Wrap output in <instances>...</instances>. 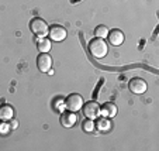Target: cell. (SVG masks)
Instances as JSON below:
<instances>
[{
    "mask_svg": "<svg viewBox=\"0 0 159 151\" xmlns=\"http://www.w3.org/2000/svg\"><path fill=\"white\" fill-rule=\"evenodd\" d=\"M87 48H89V52L92 54V57H94L96 59L104 58L108 52V45L106 44L104 38H99V37H96V38H93L92 41H89Z\"/></svg>",
    "mask_w": 159,
    "mask_h": 151,
    "instance_id": "6da1fadb",
    "label": "cell"
},
{
    "mask_svg": "<svg viewBox=\"0 0 159 151\" xmlns=\"http://www.w3.org/2000/svg\"><path fill=\"white\" fill-rule=\"evenodd\" d=\"M48 24L45 23L42 18L39 17H35L31 20L30 23V30L33 31V34H35L38 38H41V37H47L48 35Z\"/></svg>",
    "mask_w": 159,
    "mask_h": 151,
    "instance_id": "7a4b0ae2",
    "label": "cell"
},
{
    "mask_svg": "<svg viewBox=\"0 0 159 151\" xmlns=\"http://www.w3.org/2000/svg\"><path fill=\"white\" fill-rule=\"evenodd\" d=\"M83 97L79 93H70L69 96L65 99V107L70 112H79L83 107Z\"/></svg>",
    "mask_w": 159,
    "mask_h": 151,
    "instance_id": "3957f363",
    "label": "cell"
},
{
    "mask_svg": "<svg viewBox=\"0 0 159 151\" xmlns=\"http://www.w3.org/2000/svg\"><path fill=\"white\" fill-rule=\"evenodd\" d=\"M66 35H68L66 28L62 27V26H59V24H54L48 28V37H49V40H52V41H57V42L63 41V40L66 38Z\"/></svg>",
    "mask_w": 159,
    "mask_h": 151,
    "instance_id": "277c9868",
    "label": "cell"
},
{
    "mask_svg": "<svg viewBox=\"0 0 159 151\" xmlns=\"http://www.w3.org/2000/svg\"><path fill=\"white\" fill-rule=\"evenodd\" d=\"M82 110H83V115L86 116L87 119H92V120H94V119H97L100 116V106L97 102L83 103Z\"/></svg>",
    "mask_w": 159,
    "mask_h": 151,
    "instance_id": "5b68a950",
    "label": "cell"
},
{
    "mask_svg": "<svg viewBox=\"0 0 159 151\" xmlns=\"http://www.w3.org/2000/svg\"><path fill=\"white\" fill-rule=\"evenodd\" d=\"M128 89L135 95H141L148 89V85L142 78H132L128 82Z\"/></svg>",
    "mask_w": 159,
    "mask_h": 151,
    "instance_id": "8992f818",
    "label": "cell"
},
{
    "mask_svg": "<svg viewBox=\"0 0 159 151\" xmlns=\"http://www.w3.org/2000/svg\"><path fill=\"white\" fill-rule=\"evenodd\" d=\"M37 67L41 72L47 73L52 68V58L51 55H48V52H41L37 57Z\"/></svg>",
    "mask_w": 159,
    "mask_h": 151,
    "instance_id": "52a82bcc",
    "label": "cell"
},
{
    "mask_svg": "<svg viewBox=\"0 0 159 151\" xmlns=\"http://www.w3.org/2000/svg\"><path fill=\"white\" fill-rule=\"evenodd\" d=\"M107 38H108V41H110L111 45L118 47L124 42V33L121 30H118V28H114V30L108 31Z\"/></svg>",
    "mask_w": 159,
    "mask_h": 151,
    "instance_id": "ba28073f",
    "label": "cell"
},
{
    "mask_svg": "<svg viewBox=\"0 0 159 151\" xmlns=\"http://www.w3.org/2000/svg\"><path fill=\"white\" fill-rule=\"evenodd\" d=\"M76 120H78V117H76L75 112L68 110V112H62V115H61V124L63 127H73L76 124Z\"/></svg>",
    "mask_w": 159,
    "mask_h": 151,
    "instance_id": "9c48e42d",
    "label": "cell"
},
{
    "mask_svg": "<svg viewBox=\"0 0 159 151\" xmlns=\"http://www.w3.org/2000/svg\"><path fill=\"white\" fill-rule=\"evenodd\" d=\"M100 115H102L103 117H107V119L114 117V116L117 115V106L111 102L104 103V105L100 107Z\"/></svg>",
    "mask_w": 159,
    "mask_h": 151,
    "instance_id": "30bf717a",
    "label": "cell"
},
{
    "mask_svg": "<svg viewBox=\"0 0 159 151\" xmlns=\"http://www.w3.org/2000/svg\"><path fill=\"white\" fill-rule=\"evenodd\" d=\"M13 116H14V109H13L10 105L4 103V105H0V120H11Z\"/></svg>",
    "mask_w": 159,
    "mask_h": 151,
    "instance_id": "8fae6325",
    "label": "cell"
},
{
    "mask_svg": "<svg viewBox=\"0 0 159 151\" xmlns=\"http://www.w3.org/2000/svg\"><path fill=\"white\" fill-rule=\"evenodd\" d=\"M51 47V40H48L47 37H41V38L37 40V48L39 52H48Z\"/></svg>",
    "mask_w": 159,
    "mask_h": 151,
    "instance_id": "7c38bea8",
    "label": "cell"
},
{
    "mask_svg": "<svg viewBox=\"0 0 159 151\" xmlns=\"http://www.w3.org/2000/svg\"><path fill=\"white\" fill-rule=\"evenodd\" d=\"M94 124H96V129L99 131H107V130H110V127H111V123L108 121L107 117H99L97 123H94Z\"/></svg>",
    "mask_w": 159,
    "mask_h": 151,
    "instance_id": "4fadbf2b",
    "label": "cell"
},
{
    "mask_svg": "<svg viewBox=\"0 0 159 151\" xmlns=\"http://www.w3.org/2000/svg\"><path fill=\"white\" fill-rule=\"evenodd\" d=\"M82 127H83V131H86V133H92V131L96 130V124H94V121L92 120V119L84 120L83 123H82Z\"/></svg>",
    "mask_w": 159,
    "mask_h": 151,
    "instance_id": "5bb4252c",
    "label": "cell"
},
{
    "mask_svg": "<svg viewBox=\"0 0 159 151\" xmlns=\"http://www.w3.org/2000/svg\"><path fill=\"white\" fill-rule=\"evenodd\" d=\"M107 34H108V28L106 27V26H103V24L97 26V27L94 28V35L99 37V38H106Z\"/></svg>",
    "mask_w": 159,
    "mask_h": 151,
    "instance_id": "9a60e30c",
    "label": "cell"
},
{
    "mask_svg": "<svg viewBox=\"0 0 159 151\" xmlns=\"http://www.w3.org/2000/svg\"><path fill=\"white\" fill-rule=\"evenodd\" d=\"M54 107L62 113L63 107H65V99H62V97H57V99H55V103H54Z\"/></svg>",
    "mask_w": 159,
    "mask_h": 151,
    "instance_id": "2e32d148",
    "label": "cell"
},
{
    "mask_svg": "<svg viewBox=\"0 0 159 151\" xmlns=\"http://www.w3.org/2000/svg\"><path fill=\"white\" fill-rule=\"evenodd\" d=\"M10 129H11V127H10V123H6L4 120L0 121V134H7Z\"/></svg>",
    "mask_w": 159,
    "mask_h": 151,
    "instance_id": "e0dca14e",
    "label": "cell"
},
{
    "mask_svg": "<svg viewBox=\"0 0 159 151\" xmlns=\"http://www.w3.org/2000/svg\"><path fill=\"white\" fill-rule=\"evenodd\" d=\"M10 127H11V129H17V127H18V121L16 120V119H11V121H10Z\"/></svg>",
    "mask_w": 159,
    "mask_h": 151,
    "instance_id": "ac0fdd59",
    "label": "cell"
}]
</instances>
